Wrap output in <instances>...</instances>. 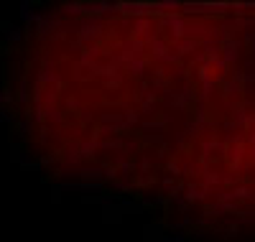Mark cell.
<instances>
[{
	"instance_id": "cell-1",
	"label": "cell",
	"mask_w": 255,
	"mask_h": 242,
	"mask_svg": "<svg viewBox=\"0 0 255 242\" xmlns=\"http://www.w3.org/2000/svg\"><path fill=\"white\" fill-rule=\"evenodd\" d=\"M250 153H253V161H255V146H253V150H250Z\"/></svg>"
}]
</instances>
